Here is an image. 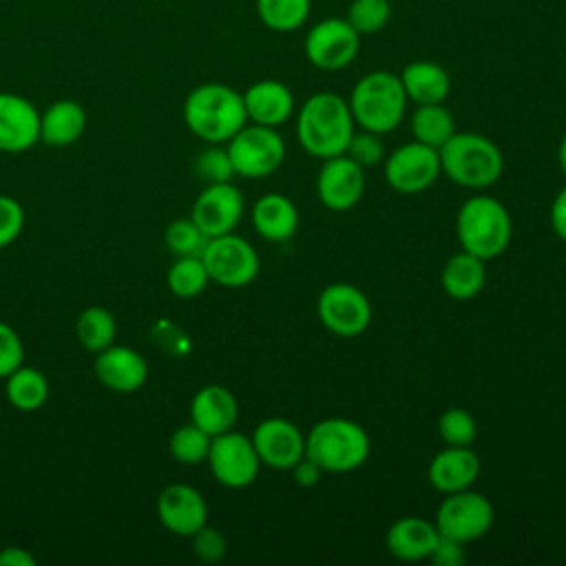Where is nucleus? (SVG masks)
<instances>
[{
    "mask_svg": "<svg viewBox=\"0 0 566 566\" xmlns=\"http://www.w3.org/2000/svg\"><path fill=\"white\" fill-rule=\"evenodd\" d=\"M354 130L356 122L347 99L332 91L310 95L296 113V139L316 159L343 155Z\"/></svg>",
    "mask_w": 566,
    "mask_h": 566,
    "instance_id": "obj_1",
    "label": "nucleus"
},
{
    "mask_svg": "<svg viewBox=\"0 0 566 566\" xmlns=\"http://www.w3.org/2000/svg\"><path fill=\"white\" fill-rule=\"evenodd\" d=\"M184 122L201 142L226 144L248 124L243 95L221 82L199 84L186 95Z\"/></svg>",
    "mask_w": 566,
    "mask_h": 566,
    "instance_id": "obj_2",
    "label": "nucleus"
},
{
    "mask_svg": "<svg viewBox=\"0 0 566 566\" xmlns=\"http://www.w3.org/2000/svg\"><path fill=\"white\" fill-rule=\"evenodd\" d=\"M455 237L464 252L489 261L509 248L513 221L502 201L491 195H473L458 208Z\"/></svg>",
    "mask_w": 566,
    "mask_h": 566,
    "instance_id": "obj_3",
    "label": "nucleus"
},
{
    "mask_svg": "<svg viewBox=\"0 0 566 566\" xmlns=\"http://www.w3.org/2000/svg\"><path fill=\"white\" fill-rule=\"evenodd\" d=\"M440 168L458 186L484 190L504 172V157L497 144L480 133H453L440 148Z\"/></svg>",
    "mask_w": 566,
    "mask_h": 566,
    "instance_id": "obj_4",
    "label": "nucleus"
},
{
    "mask_svg": "<svg viewBox=\"0 0 566 566\" xmlns=\"http://www.w3.org/2000/svg\"><path fill=\"white\" fill-rule=\"evenodd\" d=\"M371 442L367 431L349 418H323L305 433V455L325 473H349L369 458Z\"/></svg>",
    "mask_w": 566,
    "mask_h": 566,
    "instance_id": "obj_5",
    "label": "nucleus"
},
{
    "mask_svg": "<svg viewBox=\"0 0 566 566\" xmlns=\"http://www.w3.org/2000/svg\"><path fill=\"white\" fill-rule=\"evenodd\" d=\"M407 102L400 75L391 71H371L363 75L347 97L356 126L378 135L391 133L402 122Z\"/></svg>",
    "mask_w": 566,
    "mask_h": 566,
    "instance_id": "obj_6",
    "label": "nucleus"
},
{
    "mask_svg": "<svg viewBox=\"0 0 566 566\" xmlns=\"http://www.w3.org/2000/svg\"><path fill=\"white\" fill-rule=\"evenodd\" d=\"M234 172L245 179H263L285 159L283 135L272 126L245 124L226 142Z\"/></svg>",
    "mask_w": 566,
    "mask_h": 566,
    "instance_id": "obj_7",
    "label": "nucleus"
},
{
    "mask_svg": "<svg viewBox=\"0 0 566 566\" xmlns=\"http://www.w3.org/2000/svg\"><path fill=\"white\" fill-rule=\"evenodd\" d=\"M201 261L210 281L230 290L250 285L261 268L254 245L234 232L208 239Z\"/></svg>",
    "mask_w": 566,
    "mask_h": 566,
    "instance_id": "obj_8",
    "label": "nucleus"
},
{
    "mask_svg": "<svg viewBox=\"0 0 566 566\" xmlns=\"http://www.w3.org/2000/svg\"><path fill=\"white\" fill-rule=\"evenodd\" d=\"M493 520L495 511L489 497L473 489H464L444 495V500L438 504L433 524L440 535L469 544L486 535Z\"/></svg>",
    "mask_w": 566,
    "mask_h": 566,
    "instance_id": "obj_9",
    "label": "nucleus"
},
{
    "mask_svg": "<svg viewBox=\"0 0 566 566\" xmlns=\"http://www.w3.org/2000/svg\"><path fill=\"white\" fill-rule=\"evenodd\" d=\"M321 325L340 338L360 336L371 323V303L363 290L352 283H329L316 298Z\"/></svg>",
    "mask_w": 566,
    "mask_h": 566,
    "instance_id": "obj_10",
    "label": "nucleus"
},
{
    "mask_svg": "<svg viewBox=\"0 0 566 566\" xmlns=\"http://www.w3.org/2000/svg\"><path fill=\"white\" fill-rule=\"evenodd\" d=\"M206 462L212 478L226 489L250 486L261 469V460L256 455L252 438L234 429L212 436Z\"/></svg>",
    "mask_w": 566,
    "mask_h": 566,
    "instance_id": "obj_11",
    "label": "nucleus"
},
{
    "mask_svg": "<svg viewBox=\"0 0 566 566\" xmlns=\"http://www.w3.org/2000/svg\"><path fill=\"white\" fill-rule=\"evenodd\" d=\"M382 172L389 184L400 195H418L433 186L440 177V155L438 148H431L422 142H407L391 150L382 159Z\"/></svg>",
    "mask_w": 566,
    "mask_h": 566,
    "instance_id": "obj_12",
    "label": "nucleus"
},
{
    "mask_svg": "<svg viewBox=\"0 0 566 566\" xmlns=\"http://www.w3.org/2000/svg\"><path fill=\"white\" fill-rule=\"evenodd\" d=\"M360 49V33L345 18H325L305 35V57L321 71H340L349 66Z\"/></svg>",
    "mask_w": 566,
    "mask_h": 566,
    "instance_id": "obj_13",
    "label": "nucleus"
},
{
    "mask_svg": "<svg viewBox=\"0 0 566 566\" xmlns=\"http://www.w3.org/2000/svg\"><path fill=\"white\" fill-rule=\"evenodd\" d=\"M245 210V201L241 190L232 181L206 184V188L197 195L192 203L190 219L199 226V230L212 239L228 232H234Z\"/></svg>",
    "mask_w": 566,
    "mask_h": 566,
    "instance_id": "obj_14",
    "label": "nucleus"
},
{
    "mask_svg": "<svg viewBox=\"0 0 566 566\" xmlns=\"http://www.w3.org/2000/svg\"><path fill=\"white\" fill-rule=\"evenodd\" d=\"M252 444L261 464L290 471L305 455V433L287 418H263L252 431Z\"/></svg>",
    "mask_w": 566,
    "mask_h": 566,
    "instance_id": "obj_15",
    "label": "nucleus"
},
{
    "mask_svg": "<svg viewBox=\"0 0 566 566\" xmlns=\"http://www.w3.org/2000/svg\"><path fill=\"white\" fill-rule=\"evenodd\" d=\"M365 195V168L347 155L323 159L316 175V197L334 212L352 210Z\"/></svg>",
    "mask_w": 566,
    "mask_h": 566,
    "instance_id": "obj_16",
    "label": "nucleus"
},
{
    "mask_svg": "<svg viewBox=\"0 0 566 566\" xmlns=\"http://www.w3.org/2000/svg\"><path fill=\"white\" fill-rule=\"evenodd\" d=\"M159 524L179 537H190L197 528L208 522V502L199 489L175 482L157 495Z\"/></svg>",
    "mask_w": 566,
    "mask_h": 566,
    "instance_id": "obj_17",
    "label": "nucleus"
},
{
    "mask_svg": "<svg viewBox=\"0 0 566 566\" xmlns=\"http://www.w3.org/2000/svg\"><path fill=\"white\" fill-rule=\"evenodd\" d=\"M93 371L97 380L115 394H133L148 378L146 358L128 345H108L95 354Z\"/></svg>",
    "mask_w": 566,
    "mask_h": 566,
    "instance_id": "obj_18",
    "label": "nucleus"
},
{
    "mask_svg": "<svg viewBox=\"0 0 566 566\" xmlns=\"http://www.w3.org/2000/svg\"><path fill=\"white\" fill-rule=\"evenodd\" d=\"M40 142V111L18 93L0 91V150L24 153Z\"/></svg>",
    "mask_w": 566,
    "mask_h": 566,
    "instance_id": "obj_19",
    "label": "nucleus"
},
{
    "mask_svg": "<svg viewBox=\"0 0 566 566\" xmlns=\"http://www.w3.org/2000/svg\"><path fill=\"white\" fill-rule=\"evenodd\" d=\"M480 455L471 447L444 444V449L431 458L427 467V480L436 491L447 495L471 489L480 475Z\"/></svg>",
    "mask_w": 566,
    "mask_h": 566,
    "instance_id": "obj_20",
    "label": "nucleus"
},
{
    "mask_svg": "<svg viewBox=\"0 0 566 566\" xmlns=\"http://www.w3.org/2000/svg\"><path fill=\"white\" fill-rule=\"evenodd\" d=\"M241 95L248 122L252 124L279 128L294 113V95L290 86L279 80H259Z\"/></svg>",
    "mask_w": 566,
    "mask_h": 566,
    "instance_id": "obj_21",
    "label": "nucleus"
},
{
    "mask_svg": "<svg viewBox=\"0 0 566 566\" xmlns=\"http://www.w3.org/2000/svg\"><path fill=\"white\" fill-rule=\"evenodd\" d=\"M239 405L234 394L223 385H203L190 400V422L210 436L234 429Z\"/></svg>",
    "mask_w": 566,
    "mask_h": 566,
    "instance_id": "obj_22",
    "label": "nucleus"
},
{
    "mask_svg": "<svg viewBox=\"0 0 566 566\" xmlns=\"http://www.w3.org/2000/svg\"><path fill=\"white\" fill-rule=\"evenodd\" d=\"M440 533L433 522L418 517V515H405L398 517L385 533V546L387 551L402 562H420L429 559Z\"/></svg>",
    "mask_w": 566,
    "mask_h": 566,
    "instance_id": "obj_23",
    "label": "nucleus"
},
{
    "mask_svg": "<svg viewBox=\"0 0 566 566\" xmlns=\"http://www.w3.org/2000/svg\"><path fill=\"white\" fill-rule=\"evenodd\" d=\"M250 221L261 239L283 243L292 239L298 228V210L290 197L281 192H265L254 201Z\"/></svg>",
    "mask_w": 566,
    "mask_h": 566,
    "instance_id": "obj_24",
    "label": "nucleus"
},
{
    "mask_svg": "<svg viewBox=\"0 0 566 566\" xmlns=\"http://www.w3.org/2000/svg\"><path fill=\"white\" fill-rule=\"evenodd\" d=\"M88 117L80 102L55 99L40 113V142L53 148L75 144L86 130Z\"/></svg>",
    "mask_w": 566,
    "mask_h": 566,
    "instance_id": "obj_25",
    "label": "nucleus"
},
{
    "mask_svg": "<svg viewBox=\"0 0 566 566\" xmlns=\"http://www.w3.org/2000/svg\"><path fill=\"white\" fill-rule=\"evenodd\" d=\"M407 99L418 104H440L451 91V77L438 62L416 60L400 71Z\"/></svg>",
    "mask_w": 566,
    "mask_h": 566,
    "instance_id": "obj_26",
    "label": "nucleus"
},
{
    "mask_svg": "<svg viewBox=\"0 0 566 566\" xmlns=\"http://www.w3.org/2000/svg\"><path fill=\"white\" fill-rule=\"evenodd\" d=\"M486 261L471 252H455L447 259L440 272V285L447 296L455 301L475 298L486 283Z\"/></svg>",
    "mask_w": 566,
    "mask_h": 566,
    "instance_id": "obj_27",
    "label": "nucleus"
},
{
    "mask_svg": "<svg viewBox=\"0 0 566 566\" xmlns=\"http://www.w3.org/2000/svg\"><path fill=\"white\" fill-rule=\"evenodd\" d=\"M4 396L18 411H38L49 400V380L38 367L22 363L4 378Z\"/></svg>",
    "mask_w": 566,
    "mask_h": 566,
    "instance_id": "obj_28",
    "label": "nucleus"
},
{
    "mask_svg": "<svg viewBox=\"0 0 566 566\" xmlns=\"http://www.w3.org/2000/svg\"><path fill=\"white\" fill-rule=\"evenodd\" d=\"M409 128L416 142H422L431 148H440L453 133H455V119L451 111L440 104H418L409 119Z\"/></svg>",
    "mask_w": 566,
    "mask_h": 566,
    "instance_id": "obj_29",
    "label": "nucleus"
},
{
    "mask_svg": "<svg viewBox=\"0 0 566 566\" xmlns=\"http://www.w3.org/2000/svg\"><path fill=\"white\" fill-rule=\"evenodd\" d=\"M75 336L86 352L97 354L104 347L115 343V336H117L115 316L102 305L84 307L75 321Z\"/></svg>",
    "mask_w": 566,
    "mask_h": 566,
    "instance_id": "obj_30",
    "label": "nucleus"
},
{
    "mask_svg": "<svg viewBox=\"0 0 566 566\" xmlns=\"http://www.w3.org/2000/svg\"><path fill=\"white\" fill-rule=\"evenodd\" d=\"M208 283L210 276L201 256H175L166 272V285L177 298H195L208 287Z\"/></svg>",
    "mask_w": 566,
    "mask_h": 566,
    "instance_id": "obj_31",
    "label": "nucleus"
},
{
    "mask_svg": "<svg viewBox=\"0 0 566 566\" xmlns=\"http://www.w3.org/2000/svg\"><path fill=\"white\" fill-rule=\"evenodd\" d=\"M312 0H256L259 20L279 33L296 31L310 15Z\"/></svg>",
    "mask_w": 566,
    "mask_h": 566,
    "instance_id": "obj_32",
    "label": "nucleus"
},
{
    "mask_svg": "<svg viewBox=\"0 0 566 566\" xmlns=\"http://www.w3.org/2000/svg\"><path fill=\"white\" fill-rule=\"evenodd\" d=\"M210 442H212V436H210V433H206L203 429H199L195 422H188V424L177 427V429L170 433L168 451H170V455H172L179 464L195 467V464L206 462L208 451H210Z\"/></svg>",
    "mask_w": 566,
    "mask_h": 566,
    "instance_id": "obj_33",
    "label": "nucleus"
},
{
    "mask_svg": "<svg viewBox=\"0 0 566 566\" xmlns=\"http://www.w3.org/2000/svg\"><path fill=\"white\" fill-rule=\"evenodd\" d=\"M164 243L175 256H201L208 243V237L188 217V219H175L166 226Z\"/></svg>",
    "mask_w": 566,
    "mask_h": 566,
    "instance_id": "obj_34",
    "label": "nucleus"
},
{
    "mask_svg": "<svg viewBox=\"0 0 566 566\" xmlns=\"http://www.w3.org/2000/svg\"><path fill=\"white\" fill-rule=\"evenodd\" d=\"M438 436L451 447H471L478 438L475 418L462 407H449L438 418Z\"/></svg>",
    "mask_w": 566,
    "mask_h": 566,
    "instance_id": "obj_35",
    "label": "nucleus"
},
{
    "mask_svg": "<svg viewBox=\"0 0 566 566\" xmlns=\"http://www.w3.org/2000/svg\"><path fill=\"white\" fill-rule=\"evenodd\" d=\"M391 18L389 0H352L347 9V22L360 33L371 35L378 33Z\"/></svg>",
    "mask_w": 566,
    "mask_h": 566,
    "instance_id": "obj_36",
    "label": "nucleus"
},
{
    "mask_svg": "<svg viewBox=\"0 0 566 566\" xmlns=\"http://www.w3.org/2000/svg\"><path fill=\"white\" fill-rule=\"evenodd\" d=\"M195 172L206 184H221L232 181L234 166L230 161L226 144H208L197 157H195Z\"/></svg>",
    "mask_w": 566,
    "mask_h": 566,
    "instance_id": "obj_37",
    "label": "nucleus"
},
{
    "mask_svg": "<svg viewBox=\"0 0 566 566\" xmlns=\"http://www.w3.org/2000/svg\"><path fill=\"white\" fill-rule=\"evenodd\" d=\"M380 137L382 135L365 130V128L354 130L343 155H347L352 161H356L363 168H371L385 159V146H382Z\"/></svg>",
    "mask_w": 566,
    "mask_h": 566,
    "instance_id": "obj_38",
    "label": "nucleus"
},
{
    "mask_svg": "<svg viewBox=\"0 0 566 566\" xmlns=\"http://www.w3.org/2000/svg\"><path fill=\"white\" fill-rule=\"evenodd\" d=\"M190 546H192V553L201 562H208V564L223 559L226 551H228V542H226L223 533L219 528L210 526L208 522L190 535Z\"/></svg>",
    "mask_w": 566,
    "mask_h": 566,
    "instance_id": "obj_39",
    "label": "nucleus"
},
{
    "mask_svg": "<svg viewBox=\"0 0 566 566\" xmlns=\"http://www.w3.org/2000/svg\"><path fill=\"white\" fill-rule=\"evenodd\" d=\"M24 228V208L11 195H0V250L11 245Z\"/></svg>",
    "mask_w": 566,
    "mask_h": 566,
    "instance_id": "obj_40",
    "label": "nucleus"
},
{
    "mask_svg": "<svg viewBox=\"0 0 566 566\" xmlns=\"http://www.w3.org/2000/svg\"><path fill=\"white\" fill-rule=\"evenodd\" d=\"M22 363H24V345L20 334L9 323L0 321V378L4 380Z\"/></svg>",
    "mask_w": 566,
    "mask_h": 566,
    "instance_id": "obj_41",
    "label": "nucleus"
},
{
    "mask_svg": "<svg viewBox=\"0 0 566 566\" xmlns=\"http://www.w3.org/2000/svg\"><path fill=\"white\" fill-rule=\"evenodd\" d=\"M464 559H467L464 544L455 542L451 537H444V535L438 537V542L429 555V562H433L436 566H460Z\"/></svg>",
    "mask_w": 566,
    "mask_h": 566,
    "instance_id": "obj_42",
    "label": "nucleus"
},
{
    "mask_svg": "<svg viewBox=\"0 0 566 566\" xmlns=\"http://www.w3.org/2000/svg\"><path fill=\"white\" fill-rule=\"evenodd\" d=\"M292 478H294V482L298 484V486H314V484H318V480H321V475L325 473L312 458H307V455H303L292 469Z\"/></svg>",
    "mask_w": 566,
    "mask_h": 566,
    "instance_id": "obj_43",
    "label": "nucleus"
},
{
    "mask_svg": "<svg viewBox=\"0 0 566 566\" xmlns=\"http://www.w3.org/2000/svg\"><path fill=\"white\" fill-rule=\"evenodd\" d=\"M548 217H551L553 232L566 243V186L555 195Z\"/></svg>",
    "mask_w": 566,
    "mask_h": 566,
    "instance_id": "obj_44",
    "label": "nucleus"
},
{
    "mask_svg": "<svg viewBox=\"0 0 566 566\" xmlns=\"http://www.w3.org/2000/svg\"><path fill=\"white\" fill-rule=\"evenodd\" d=\"M38 559L22 546H7L0 551V566H35Z\"/></svg>",
    "mask_w": 566,
    "mask_h": 566,
    "instance_id": "obj_45",
    "label": "nucleus"
},
{
    "mask_svg": "<svg viewBox=\"0 0 566 566\" xmlns=\"http://www.w3.org/2000/svg\"><path fill=\"white\" fill-rule=\"evenodd\" d=\"M557 164H559V168H562V172L566 177V135L562 137L559 146H557Z\"/></svg>",
    "mask_w": 566,
    "mask_h": 566,
    "instance_id": "obj_46",
    "label": "nucleus"
}]
</instances>
